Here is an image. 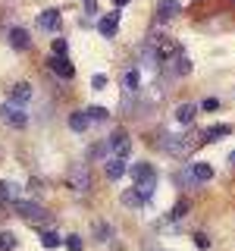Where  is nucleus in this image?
I'll list each match as a JSON object with an SVG mask.
<instances>
[{
  "mask_svg": "<svg viewBox=\"0 0 235 251\" xmlns=\"http://www.w3.org/2000/svg\"><path fill=\"white\" fill-rule=\"evenodd\" d=\"M91 170H88V163H72L69 167V176H66V185L72 188L75 195H88L91 192Z\"/></svg>",
  "mask_w": 235,
  "mask_h": 251,
  "instance_id": "obj_1",
  "label": "nucleus"
},
{
  "mask_svg": "<svg viewBox=\"0 0 235 251\" xmlns=\"http://www.w3.org/2000/svg\"><path fill=\"white\" fill-rule=\"evenodd\" d=\"M157 145H160L163 154H172V157H185L191 151V138L188 135H169V132H160V135H157Z\"/></svg>",
  "mask_w": 235,
  "mask_h": 251,
  "instance_id": "obj_2",
  "label": "nucleus"
},
{
  "mask_svg": "<svg viewBox=\"0 0 235 251\" xmlns=\"http://www.w3.org/2000/svg\"><path fill=\"white\" fill-rule=\"evenodd\" d=\"M132 179H135V188L144 195V198H151V195H154L157 173H154L151 163H135V167H132Z\"/></svg>",
  "mask_w": 235,
  "mask_h": 251,
  "instance_id": "obj_3",
  "label": "nucleus"
},
{
  "mask_svg": "<svg viewBox=\"0 0 235 251\" xmlns=\"http://www.w3.org/2000/svg\"><path fill=\"white\" fill-rule=\"evenodd\" d=\"M13 207H16V214H19L22 220H28V223H47V220H50V217H47V210H44L38 201L19 198V201L13 204Z\"/></svg>",
  "mask_w": 235,
  "mask_h": 251,
  "instance_id": "obj_4",
  "label": "nucleus"
},
{
  "mask_svg": "<svg viewBox=\"0 0 235 251\" xmlns=\"http://www.w3.org/2000/svg\"><path fill=\"white\" fill-rule=\"evenodd\" d=\"M0 116H3V120L10 123L13 129H25V123H28V116L22 113V107L10 104V100H6V104H0Z\"/></svg>",
  "mask_w": 235,
  "mask_h": 251,
  "instance_id": "obj_5",
  "label": "nucleus"
},
{
  "mask_svg": "<svg viewBox=\"0 0 235 251\" xmlns=\"http://www.w3.org/2000/svg\"><path fill=\"white\" fill-rule=\"evenodd\" d=\"M60 22H63V16H60V10H41L38 13V28L41 31H47V35H53V31H60Z\"/></svg>",
  "mask_w": 235,
  "mask_h": 251,
  "instance_id": "obj_6",
  "label": "nucleus"
},
{
  "mask_svg": "<svg viewBox=\"0 0 235 251\" xmlns=\"http://www.w3.org/2000/svg\"><path fill=\"white\" fill-rule=\"evenodd\" d=\"M47 69L57 73V78H66V82H72V75H75V66L69 63V57H50L47 60Z\"/></svg>",
  "mask_w": 235,
  "mask_h": 251,
  "instance_id": "obj_7",
  "label": "nucleus"
},
{
  "mask_svg": "<svg viewBox=\"0 0 235 251\" xmlns=\"http://www.w3.org/2000/svg\"><path fill=\"white\" fill-rule=\"evenodd\" d=\"M179 10H182V6H179V0H160V3H157V25L176 19Z\"/></svg>",
  "mask_w": 235,
  "mask_h": 251,
  "instance_id": "obj_8",
  "label": "nucleus"
},
{
  "mask_svg": "<svg viewBox=\"0 0 235 251\" xmlns=\"http://www.w3.org/2000/svg\"><path fill=\"white\" fill-rule=\"evenodd\" d=\"M28 100H31V85H28V82H16L13 88H10V104L25 107Z\"/></svg>",
  "mask_w": 235,
  "mask_h": 251,
  "instance_id": "obj_9",
  "label": "nucleus"
},
{
  "mask_svg": "<svg viewBox=\"0 0 235 251\" xmlns=\"http://www.w3.org/2000/svg\"><path fill=\"white\" fill-rule=\"evenodd\" d=\"M110 148H113V157H122L125 160V157L132 154V138L125 135V132H116V135L110 138Z\"/></svg>",
  "mask_w": 235,
  "mask_h": 251,
  "instance_id": "obj_10",
  "label": "nucleus"
},
{
  "mask_svg": "<svg viewBox=\"0 0 235 251\" xmlns=\"http://www.w3.org/2000/svg\"><path fill=\"white\" fill-rule=\"evenodd\" d=\"M97 31H100L104 38H116V31H119V13L100 16V19H97Z\"/></svg>",
  "mask_w": 235,
  "mask_h": 251,
  "instance_id": "obj_11",
  "label": "nucleus"
},
{
  "mask_svg": "<svg viewBox=\"0 0 235 251\" xmlns=\"http://www.w3.org/2000/svg\"><path fill=\"white\" fill-rule=\"evenodd\" d=\"M194 116H198V104H194V100H185V104H179V107H176V123L191 126V123H194Z\"/></svg>",
  "mask_w": 235,
  "mask_h": 251,
  "instance_id": "obj_12",
  "label": "nucleus"
},
{
  "mask_svg": "<svg viewBox=\"0 0 235 251\" xmlns=\"http://www.w3.org/2000/svg\"><path fill=\"white\" fill-rule=\"evenodd\" d=\"M10 44L16 47V50H28V47H31L28 31L22 28V25H13V28H10Z\"/></svg>",
  "mask_w": 235,
  "mask_h": 251,
  "instance_id": "obj_13",
  "label": "nucleus"
},
{
  "mask_svg": "<svg viewBox=\"0 0 235 251\" xmlns=\"http://www.w3.org/2000/svg\"><path fill=\"white\" fill-rule=\"evenodd\" d=\"M19 198H22L19 185L10 182V179H0V201H10V204H16Z\"/></svg>",
  "mask_w": 235,
  "mask_h": 251,
  "instance_id": "obj_14",
  "label": "nucleus"
},
{
  "mask_svg": "<svg viewBox=\"0 0 235 251\" xmlns=\"http://www.w3.org/2000/svg\"><path fill=\"white\" fill-rule=\"evenodd\" d=\"M122 176H125V160L122 157H110L107 160V179L116 182V179H122Z\"/></svg>",
  "mask_w": 235,
  "mask_h": 251,
  "instance_id": "obj_15",
  "label": "nucleus"
},
{
  "mask_svg": "<svg viewBox=\"0 0 235 251\" xmlns=\"http://www.w3.org/2000/svg\"><path fill=\"white\" fill-rule=\"evenodd\" d=\"M91 126V116H88V110H78V113L69 116V129L72 132H85Z\"/></svg>",
  "mask_w": 235,
  "mask_h": 251,
  "instance_id": "obj_16",
  "label": "nucleus"
},
{
  "mask_svg": "<svg viewBox=\"0 0 235 251\" xmlns=\"http://www.w3.org/2000/svg\"><path fill=\"white\" fill-rule=\"evenodd\" d=\"M147 201H151V198H144L138 188H129V192H122V204H125V207H144Z\"/></svg>",
  "mask_w": 235,
  "mask_h": 251,
  "instance_id": "obj_17",
  "label": "nucleus"
},
{
  "mask_svg": "<svg viewBox=\"0 0 235 251\" xmlns=\"http://www.w3.org/2000/svg\"><path fill=\"white\" fill-rule=\"evenodd\" d=\"M176 185L179 188H194V185H201V182H198V176H194V170L188 167L182 173H176Z\"/></svg>",
  "mask_w": 235,
  "mask_h": 251,
  "instance_id": "obj_18",
  "label": "nucleus"
},
{
  "mask_svg": "<svg viewBox=\"0 0 235 251\" xmlns=\"http://www.w3.org/2000/svg\"><path fill=\"white\" fill-rule=\"evenodd\" d=\"M91 229H94V239H97V242H110V239H113V229H110L107 220H97Z\"/></svg>",
  "mask_w": 235,
  "mask_h": 251,
  "instance_id": "obj_19",
  "label": "nucleus"
},
{
  "mask_svg": "<svg viewBox=\"0 0 235 251\" xmlns=\"http://www.w3.org/2000/svg\"><path fill=\"white\" fill-rule=\"evenodd\" d=\"M229 132H232V126H210V129L201 135V141H216V138L229 135Z\"/></svg>",
  "mask_w": 235,
  "mask_h": 251,
  "instance_id": "obj_20",
  "label": "nucleus"
},
{
  "mask_svg": "<svg viewBox=\"0 0 235 251\" xmlns=\"http://www.w3.org/2000/svg\"><path fill=\"white\" fill-rule=\"evenodd\" d=\"M122 85H125L129 91H138V88H141V73H138V69H125Z\"/></svg>",
  "mask_w": 235,
  "mask_h": 251,
  "instance_id": "obj_21",
  "label": "nucleus"
},
{
  "mask_svg": "<svg viewBox=\"0 0 235 251\" xmlns=\"http://www.w3.org/2000/svg\"><path fill=\"white\" fill-rule=\"evenodd\" d=\"M191 170H194V176H198V182H210V179H213V167H210V163H191Z\"/></svg>",
  "mask_w": 235,
  "mask_h": 251,
  "instance_id": "obj_22",
  "label": "nucleus"
},
{
  "mask_svg": "<svg viewBox=\"0 0 235 251\" xmlns=\"http://www.w3.org/2000/svg\"><path fill=\"white\" fill-rule=\"evenodd\" d=\"M107 151H110V141H97V145L88 148V160H104Z\"/></svg>",
  "mask_w": 235,
  "mask_h": 251,
  "instance_id": "obj_23",
  "label": "nucleus"
},
{
  "mask_svg": "<svg viewBox=\"0 0 235 251\" xmlns=\"http://www.w3.org/2000/svg\"><path fill=\"white\" fill-rule=\"evenodd\" d=\"M169 73H176L179 78H182V75H188V73H191V60H188L185 53H182V57H176V66H172Z\"/></svg>",
  "mask_w": 235,
  "mask_h": 251,
  "instance_id": "obj_24",
  "label": "nucleus"
},
{
  "mask_svg": "<svg viewBox=\"0 0 235 251\" xmlns=\"http://www.w3.org/2000/svg\"><path fill=\"white\" fill-rule=\"evenodd\" d=\"M41 245L44 248H57V245H63V239L53 229H41Z\"/></svg>",
  "mask_w": 235,
  "mask_h": 251,
  "instance_id": "obj_25",
  "label": "nucleus"
},
{
  "mask_svg": "<svg viewBox=\"0 0 235 251\" xmlns=\"http://www.w3.org/2000/svg\"><path fill=\"white\" fill-rule=\"evenodd\" d=\"M50 50H53V57H69V41L66 38H53Z\"/></svg>",
  "mask_w": 235,
  "mask_h": 251,
  "instance_id": "obj_26",
  "label": "nucleus"
},
{
  "mask_svg": "<svg viewBox=\"0 0 235 251\" xmlns=\"http://www.w3.org/2000/svg\"><path fill=\"white\" fill-rule=\"evenodd\" d=\"M16 245H19V239L13 232H0V251H13Z\"/></svg>",
  "mask_w": 235,
  "mask_h": 251,
  "instance_id": "obj_27",
  "label": "nucleus"
},
{
  "mask_svg": "<svg viewBox=\"0 0 235 251\" xmlns=\"http://www.w3.org/2000/svg\"><path fill=\"white\" fill-rule=\"evenodd\" d=\"M88 116H91V123H104V120H110V113L104 107H88Z\"/></svg>",
  "mask_w": 235,
  "mask_h": 251,
  "instance_id": "obj_28",
  "label": "nucleus"
},
{
  "mask_svg": "<svg viewBox=\"0 0 235 251\" xmlns=\"http://www.w3.org/2000/svg\"><path fill=\"white\" fill-rule=\"evenodd\" d=\"M63 245H66L69 251H82V239H78V235H66V239H63Z\"/></svg>",
  "mask_w": 235,
  "mask_h": 251,
  "instance_id": "obj_29",
  "label": "nucleus"
},
{
  "mask_svg": "<svg viewBox=\"0 0 235 251\" xmlns=\"http://www.w3.org/2000/svg\"><path fill=\"white\" fill-rule=\"evenodd\" d=\"M91 88H94V91H104V88H107V75H100V73L91 75Z\"/></svg>",
  "mask_w": 235,
  "mask_h": 251,
  "instance_id": "obj_30",
  "label": "nucleus"
},
{
  "mask_svg": "<svg viewBox=\"0 0 235 251\" xmlns=\"http://www.w3.org/2000/svg\"><path fill=\"white\" fill-rule=\"evenodd\" d=\"M185 214H188V204L182 201V204H176V210H172V217H169V220H179V217H185Z\"/></svg>",
  "mask_w": 235,
  "mask_h": 251,
  "instance_id": "obj_31",
  "label": "nucleus"
},
{
  "mask_svg": "<svg viewBox=\"0 0 235 251\" xmlns=\"http://www.w3.org/2000/svg\"><path fill=\"white\" fill-rule=\"evenodd\" d=\"M201 107L213 113V110H219V100H216V98H204V104H201Z\"/></svg>",
  "mask_w": 235,
  "mask_h": 251,
  "instance_id": "obj_32",
  "label": "nucleus"
},
{
  "mask_svg": "<svg viewBox=\"0 0 235 251\" xmlns=\"http://www.w3.org/2000/svg\"><path fill=\"white\" fill-rule=\"evenodd\" d=\"M194 245H198V248H210V239L204 232H198V235H194Z\"/></svg>",
  "mask_w": 235,
  "mask_h": 251,
  "instance_id": "obj_33",
  "label": "nucleus"
},
{
  "mask_svg": "<svg viewBox=\"0 0 235 251\" xmlns=\"http://www.w3.org/2000/svg\"><path fill=\"white\" fill-rule=\"evenodd\" d=\"M82 3H85V13H97V0H82Z\"/></svg>",
  "mask_w": 235,
  "mask_h": 251,
  "instance_id": "obj_34",
  "label": "nucleus"
},
{
  "mask_svg": "<svg viewBox=\"0 0 235 251\" xmlns=\"http://www.w3.org/2000/svg\"><path fill=\"white\" fill-rule=\"evenodd\" d=\"M113 3H116V6H125V3H132V0H113Z\"/></svg>",
  "mask_w": 235,
  "mask_h": 251,
  "instance_id": "obj_35",
  "label": "nucleus"
},
{
  "mask_svg": "<svg viewBox=\"0 0 235 251\" xmlns=\"http://www.w3.org/2000/svg\"><path fill=\"white\" fill-rule=\"evenodd\" d=\"M147 251H163V248H147Z\"/></svg>",
  "mask_w": 235,
  "mask_h": 251,
  "instance_id": "obj_36",
  "label": "nucleus"
},
{
  "mask_svg": "<svg viewBox=\"0 0 235 251\" xmlns=\"http://www.w3.org/2000/svg\"><path fill=\"white\" fill-rule=\"evenodd\" d=\"M232 163H235V151H232Z\"/></svg>",
  "mask_w": 235,
  "mask_h": 251,
  "instance_id": "obj_37",
  "label": "nucleus"
}]
</instances>
